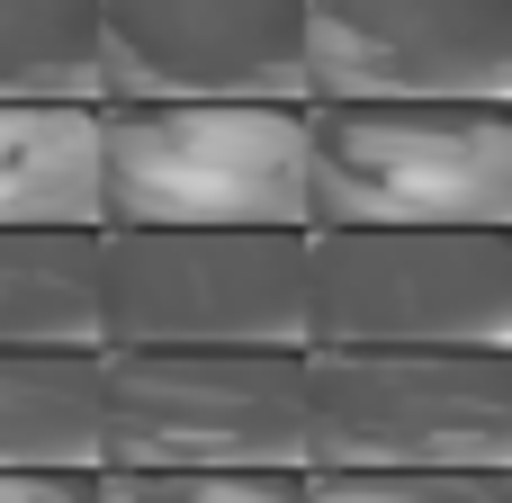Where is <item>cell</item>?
Returning <instances> with one entry per match:
<instances>
[{
  "label": "cell",
  "instance_id": "9",
  "mask_svg": "<svg viewBox=\"0 0 512 503\" xmlns=\"http://www.w3.org/2000/svg\"><path fill=\"white\" fill-rule=\"evenodd\" d=\"M0 225H108L90 99H0Z\"/></svg>",
  "mask_w": 512,
  "mask_h": 503
},
{
  "label": "cell",
  "instance_id": "13",
  "mask_svg": "<svg viewBox=\"0 0 512 503\" xmlns=\"http://www.w3.org/2000/svg\"><path fill=\"white\" fill-rule=\"evenodd\" d=\"M99 503H306V468H99Z\"/></svg>",
  "mask_w": 512,
  "mask_h": 503
},
{
  "label": "cell",
  "instance_id": "1",
  "mask_svg": "<svg viewBox=\"0 0 512 503\" xmlns=\"http://www.w3.org/2000/svg\"><path fill=\"white\" fill-rule=\"evenodd\" d=\"M108 225H306V99H99Z\"/></svg>",
  "mask_w": 512,
  "mask_h": 503
},
{
  "label": "cell",
  "instance_id": "12",
  "mask_svg": "<svg viewBox=\"0 0 512 503\" xmlns=\"http://www.w3.org/2000/svg\"><path fill=\"white\" fill-rule=\"evenodd\" d=\"M0 99L99 108V0H0Z\"/></svg>",
  "mask_w": 512,
  "mask_h": 503
},
{
  "label": "cell",
  "instance_id": "5",
  "mask_svg": "<svg viewBox=\"0 0 512 503\" xmlns=\"http://www.w3.org/2000/svg\"><path fill=\"white\" fill-rule=\"evenodd\" d=\"M99 342L306 351V225H99Z\"/></svg>",
  "mask_w": 512,
  "mask_h": 503
},
{
  "label": "cell",
  "instance_id": "6",
  "mask_svg": "<svg viewBox=\"0 0 512 503\" xmlns=\"http://www.w3.org/2000/svg\"><path fill=\"white\" fill-rule=\"evenodd\" d=\"M306 342L512 351V225H306Z\"/></svg>",
  "mask_w": 512,
  "mask_h": 503
},
{
  "label": "cell",
  "instance_id": "11",
  "mask_svg": "<svg viewBox=\"0 0 512 503\" xmlns=\"http://www.w3.org/2000/svg\"><path fill=\"white\" fill-rule=\"evenodd\" d=\"M0 342H99V225H0Z\"/></svg>",
  "mask_w": 512,
  "mask_h": 503
},
{
  "label": "cell",
  "instance_id": "8",
  "mask_svg": "<svg viewBox=\"0 0 512 503\" xmlns=\"http://www.w3.org/2000/svg\"><path fill=\"white\" fill-rule=\"evenodd\" d=\"M99 99H306L297 0H99Z\"/></svg>",
  "mask_w": 512,
  "mask_h": 503
},
{
  "label": "cell",
  "instance_id": "10",
  "mask_svg": "<svg viewBox=\"0 0 512 503\" xmlns=\"http://www.w3.org/2000/svg\"><path fill=\"white\" fill-rule=\"evenodd\" d=\"M0 468H99V342H0Z\"/></svg>",
  "mask_w": 512,
  "mask_h": 503
},
{
  "label": "cell",
  "instance_id": "2",
  "mask_svg": "<svg viewBox=\"0 0 512 503\" xmlns=\"http://www.w3.org/2000/svg\"><path fill=\"white\" fill-rule=\"evenodd\" d=\"M99 468H306V351L99 342Z\"/></svg>",
  "mask_w": 512,
  "mask_h": 503
},
{
  "label": "cell",
  "instance_id": "7",
  "mask_svg": "<svg viewBox=\"0 0 512 503\" xmlns=\"http://www.w3.org/2000/svg\"><path fill=\"white\" fill-rule=\"evenodd\" d=\"M306 108L512 99V0H297Z\"/></svg>",
  "mask_w": 512,
  "mask_h": 503
},
{
  "label": "cell",
  "instance_id": "4",
  "mask_svg": "<svg viewBox=\"0 0 512 503\" xmlns=\"http://www.w3.org/2000/svg\"><path fill=\"white\" fill-rule=\"evenodd\" d=\"M306 468H512V351L306 342Z\"/></svg>",
  "mask_w": 512,
  "mask_h": 503
},
{
  "label": "cell",
  "instance_id": "14",
  "mask_svg": "<svg viewBox=\"0 0 512 503\" xmlns=\"http://www.w3.org/2000/svg\"><path fill=\"white\" fill-rule=\"evenodd\" d=\"M306 503H512V468H306Z\"/></svg>",
  "mask_w": 512,
  "mask_h": 503
},
{
  "label": "cell",
  "instance_id": "15",
  "mask_svg": "<svg viewBox=\"0 0 512 503\" xmlns=\"http://www.w3.org/2000/svg\"><path fill=\"white\" fill-rule=\"evenodd\" d=\"M0 503H99V468H0Z\"/></svg>",
  "mask_w": 512,
  "mask_h": 503
},
{
  "label": "cell",
  "instance_id": "3",
  "mask_svg": "<svg viewBox=\"0 0 512 503\" xmlns=\"http://www.w3.org/2000/svg\"><path fill=\"white\" fill-rule=\"evenodd\" d=\"M306 225H512V99L306 108Z\"/></svg>",
  "mask_w": 512,
  "mask_h": 503
}]
</instances>
